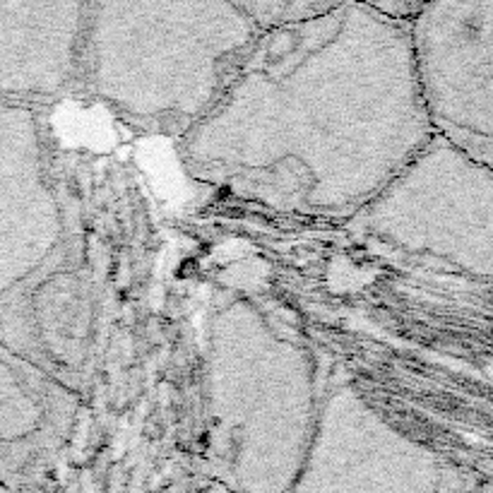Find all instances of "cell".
<instances>
[{"label": "cell", "mask_w": 493, "mask_h": 493, "mask_svg": "<svg viewBox=\"0 0 493 493\" xmlns=\"http://www.w3.org/2000/svg\"><path fill=\"white\" fill-rule=\"evenodd\" d=\"M431 138L412 25L332 3L260 32L178 154L193 178L255 205L354 219Z\"/></svg>", "instance_id": "cell-1"}, {"label": "cell", "mask_w": 493, "mask_h": 493, "mask_svg": "<svg viewBox=\"0 0 493 493\" xmlns=\"http://www.w3.org/2000/svg\"><path fill=\"white\" fill-rule=\"evenodd\" d=\"M258 37L239 0L87 3L80 87L128 126L181 142Z\"/></svg>", "instance_id": "cell-2"}, {"label": "cell", "mask_w": 493, "mask_h": 493, "mask_svg": "<svg viewBox=\"0 0 493 493\" xmlns=\"http://www.w3.org/2000/svg\"><path fill=\"white\" fill-rule=\"evenodd\" d=\"M313 361L258 306L231 299L207 323L203 448L227 493H289L316 436Z\"/></svg>", "instance_id": "cell-3"}, {"label": "cell", "mask_w": 493, "mask_h": 493, "mask_svg": "<svg viewBox=\"0 0 493 493\" xmlns=\"http://www.w3.org/2000/svg\"><path fill=\"white\" fill-rule=\"evenodd\" d=\"M349 227L402 260L493 277V169L433 133Z\"/></svg>", "instance_id": "cell-4"}, {"label": "cell", "mask_w": 493, "mask_h": 493, "mask_svg": "<svg viewBox=\"0 0 493 493\" xmlns=\"http://www.w3.org/2000/svg\"><path fill=\"white\" fill-rule=\"evenodd\" d=\"M457 472L397 429L352 385L320 402L311 450L289 493H450Z\"/></svg>", "instance_id": "cell-5"}, {"label": "cell", "mask_w": 493, "mask_h": 493, "mask_svg": "<svg viewBox=\"0 0 493 493\" xmlns=\"http://www.w3.org/2000/svg\"><path fill=\"white\" fill-rule=\"evenodd\" d=\"M239 3L251 15L260 32L299 25L332 8V3H325V0H239Z\"/></svg>", "instance_id": "cell-6"}, {"label": "cell", "mask_w": 493, "mask_h": 493, "mask_svg": "<svg viewBox=\"0 0 493 493\" xmlns=\"http://www.w3.org/2000/svg\"><path fill=\"white\" fill-rule=\"evenodd\" d=\"M212 493H227V491H222V489H217V486H215V489H212Z\"/></svg>", "instance_id": "cell-7"}]
</instances>
